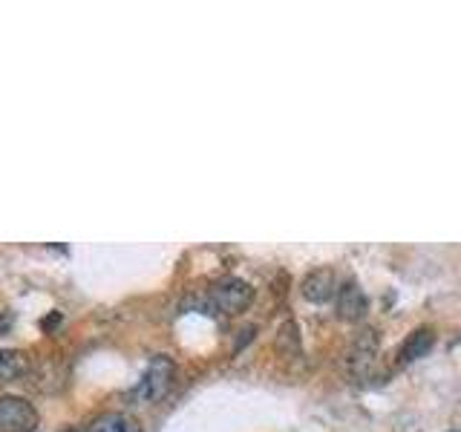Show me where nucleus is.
Instances as JSON below:
<instances>
[{
  "instance_id": "2",
  "label": "nucleus",
  "mask_w": 461,
  "mask_h": 432,
  "mask_svg": "<svg viewBox=\"0 0 461 432\" xmlns=\"http://www.w3.org/2000/svg\"><path fill=\"white\" fill-rule=\"evenodd\" d=\"M254 300V288L251 283H245L240 277H222L220 283L211 285L208 292V309L216 314H240L251 306Z\"/></svg>"
},
{
  "instance_id": "8",
  "label": "nucleus",
  "mask_w": 461,
  "mask_h": 432,
  "mask_svg": "<svg viewBox=\"0 0 461 432\" xmlns=\"http://www.w3.org/2000/svg\"><path fill=\"white\" fill-rule=\"evenodd\" d=\"M86 432H141L136 418H130L127 412H104L90 421Z\"/></svg>"
},
{
  "instance_id": "11",
  "label": "nucleus",
  "mask_w": 461,
  "mask_h": 432,
  "mask_svg": "<svg viewBox=\"0 0 461 432\" xmlns=\"http://www.w3.org/2000/svg\"><path fill=\"white\" fill-rule=\"evenodd\" d=\"M9 326H12V320H9V317H6V314H0V335H4V331H6Z\"/></svg>"
},
{
  "instance_id": "6",
  "label": "nucleus",
  "mask_w": 461,
  "mask_h": 432,
  "mask_svg": "<svg viewBox=\"0 0 461 432\" xmlns=\"http://www.w3.org/2000/svg\"><path fill=\"white\" fill-rule=\"evenodd\" d=\"M300 294L306 297L309 302H329V300H335L338 294V277H335V271L331 268H317V271H309L306 277H303L300 283Z\"/></svg>"
},
{
  "instance_id": "10",
  "label": "nucleus",
  "mask_w": 461,
  "mask_h": 432,
  "mask_svg": "<svg viewBox=\"0 0 461 432\" xmlns=\"http://www.w3.org/2000/svg\"><path fill=\"white\" fill-rule=\"evenodd\" d=\"M277 352L283 357H300V331H297V323H283L280 331H277Z\"/></svg>"
},
{
  "instance_id": "5",
  "label": "nucleus",
  "mask_w": 461,
  "mask_h": 432,
  "mask_svg": "<svg viewBox=\"0 0 461 432\" xmlns=\"http://www.w3.org/2000/svg\"><path fill=\"white\" fill-rule=\"evenodd\" d=\"M366 311H369V300L360 292V285L352 280L343 283L335 294V314L346 323H360L366 317Z\"/></svg>"
},
{
  "instance_id": "1",
  "label": "nucleus",
  "mask_w": 461,
  "mask_h": 432,
  "mask_svg": "<svg viewBox=\"0 0 461 432\" xmlns=\"http://www.w3.org/2000/svg\"><path fill=\"white\" fill-rule=\"evenodd\" d=\"M173 378H176V364L167 355H156L148 364V369H144L136 389L130 392V398L139 403H158L170 392Z\"/></svg>"
},
{
  "instance_id": "3",
  "label": "nucleus",
  "mask_w": 461,
  "mask_h": 432,
  "mask_svg": "<svg viewBox=\"0 0 461 432\" xmlns=\"http://www.w3.org/2000/svg\"><path fill=\"white\" fill-rule=\"evenodd\" d=\"M378 364V335L375 328H360L346 349V369L355 381H369Z\"/></svg>"
},
{
  "instance_id": "4",
  "label": "nucleus",
  "mask_w": 461,
  "mask_h": 432,
  "mask_svg": "<svg viewBox=\"0 0 461 432\" xmlns=\"http://www.w3.org/2000/svg\"><path fill=\"white\" fill-rule=\"evenodd\" d=\"M38 427V410L26 398H0V432H32Z\"/></svg>"
},
{
  "instance_id": "7",
  "label": "nucleus",
  "mask_w": 461,
  "mask_h": 432,
  "mask_svg": "<svg viewBox=\"0 0 461 432\" xmlns=\"http://www.w3.org/2000/svg\"><path fill=\"white\" fill-rule=\"evenodd\" d=\"M432 346H436V331H432L429 326L415 328L412 335H407V340L401 343V352H398L401 364H415V360L429 355Z\"/></svg>"
},
{
  "instance_id": "9",
  "label": "nucleus",
  "mask_w": 461,
  "mask_h": 432,
  "mask_svg": "<svg viewBox=\"0 0 461 432\" xmlns=\"http://www.w3.org/2000/svg\"><path fill=\"white\" fill-rule=\"evenodd\" d=\"M29 372V357L18 349H0V383H12Z\"/></svg>"
}]
</instances>
